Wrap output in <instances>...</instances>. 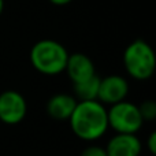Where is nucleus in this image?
<instances>
[{
    "mask_svg": "<svg viewBox=\"0 0 156 156\" xmlns=\"http://www.w3.org/2000/svg\"><path fill=\"white\" fill-rule=\"evenodd\" d=\"M3 8H4V0H0V15L3 12Z\"/></svg>",
    "mask_w": 156,
    "mask_h": 156,
    "instance_id": "2eb2a0df",
    "label": "nucleus"
},
{
    "mask_svg": "<svg viewBox=\"0 0 156 156\" xmlns=\"http://www.w3.org/2000/svg\"><path fill=\"white\" fill-rule=\"evenodd\" d=\"M65 71L67 73L73 83L82 82L88 78L96 76V69H94L92 59L88 55L80 54V52L69 55Z\"/></svg>",
    "mask_w": 156,
    "mask_h": 156,
    "instance_id": "6e6552de",
    "label": "nucleus"
},
{
    "mask_svg": "<svg viewBox=\"0 0 156 156\" xmlns=\"http://www.w3.org/2000/svg\"><path fill=\"white\" fill-rule=\"evenodd\" d=\"M27 114L26 99L16 90L0 93V121L5 125H18Z\"/></svg>",
    "mask_w": 156,
    "mask_h": 156,
    "instance_id": "39448f33",
    "label": "nucleus"
},
{
    "mask_svg": "<svg viewBox=\"0 0 156 156\" xmlns=\"http://www.w3.org/2000/svg\"><path fill=\"white\" fill-rule=\"evenodd\" d=\"M143 144L136 134L115 133L105 145L107 156H140Z\"/></svg>",
    "mask_w": 156,
    "mask_h": 156,
    "instance_id": "0eeeda50",
    "label": "nucleus"
},
{
    "mask_svg": "<svg viewBox=\"0 0 156 156\" xmlns=\"http://www.w3.org/2000/svg\"><path fill=\"white\" fill-rule=\"evenodd\" d=\"M30 63L44 76H58L63 73L69 59V52L55 40H40L30 49Z\"/></svg>",
    "mask_w": 156,
    "mask_h": 156,
    "instance_id": "f03ea898",
    "label": "nucleus"
},
{
    "mask_svg": "<svg viewBox=\"0 0 156 156\" xmlns=\"http://www.w3.org/2000/svg\"><path fill=\"white\" fill-rule=\"evenodd\" d=\"M123 66L127 74L134 80H149L156 69V58L152 47L144 40L132 41L123 52Z\"/></svg>",
    "mask_w": 156,
    "mask_h": 156,
    "instance_id": "7ed1b4c3",
    "label": "nucleus"
},
{
    "mask_svg": "<svg viewBox=\"0 0 156 156\" xmlns=\"http://www.w3.org/2000/svg\"><path fill=\"white\" fill-rule=\"evenodd\" d=\"M138 110H140L141 118L143 121H154L156 118V103L154 100H144L140 105H138Z\"/></svg>",
    "mask_w": 156,
    "mask_h": 156,
    "instance_id": "9b49d317",
    "label": "nucleus"
},
{
    "mask_svg": "<svg viewBox=\"0 0 156 156\" xmlns=\"http://www.w3.org/2000/svg\"><path fill=\"white\" fill-rule=\"evenodd\" d=\"M78 100L73 94L58 93L47 101V112L56 121H67L73 114Z\"/></svg>",
    "mask_w": 156,
    "mask_h": 156,
    "instance_id": "1a4fd4ad",
    "label": "nucleus"
},
{
    "mask_svg": "<svg viewBox=\"0 0 156 156\" xmlns=\"http://www.w3.org/2000/svg\"><path fill=\"white\" fill-rule=\"evenodd\" d=\"M99 85L100 78L97 76H93L82 82L73 83L74 88V97L78 101L83 100H97V93H99Z\"/></svg>",
    "mask_w": 156,
    "mask_h": 156,
    "instance_id": "9d476101",
    "label": "nucleus"
},
{
    "mask_svg": "<svg viewBox=\"0 0 156 156\" xmlns=\"http://www.w3.org/2000/svg\"><path fill=\"white\" fill-rule=\"evenodd\" d=\"M49 2L55 5H66V4H69V3H71L73 0H49Z\"/></svg>",
    "mask_w": 156,
    "mask_h": 156,
    "instance_id": "4468645a",
    "label": "nucleus"
},
{
    "mask_svg": "<svg viewBox=\"0 0 156 156\" xmlns=\"http://www.w3.org/2000/svg\"><path fill=\"white\" fill-rule=\"evenodd\" d=\"M80 156H107L105 148L100 145H89L81 152Z\"/></svg>",
    "mask_w": 156,
    "mask_h": 156,
    "instance_id": "f8f14e48",
    "label": "nucleus"
},
{
    "mask_svg": "<svg viewBox=\"0 0 156 156\" xmlns=\"http://www.w3.org/2000/svg\"><path fill=\"white\" fill-rule=\"evenodd\" d=\"M67 121L73 133L83 141H96L108 130L107 108L99 100L78 101Z\"/></svg>",
    "mask_w": 156,
    "mask_h": 156,
    "instance_id": "f257e3e1",
    "label": "nucleus"
},
{
    "mask_svg": "<svg viewBox=\"0 0 156 156\" xmlns=\"http://www.w3.org/2000/svg\"><path fill=\"white\" fill-rule=\"evenodd\" d=\"M147 147L152 155H156V132H152L147 140Z\"/></svg>",
    "mask_w": 156,
    "mask_h": 156,
    "instance_id": "ddd939ff",
    "label": "nucleus"
},
{
    "mask_svg": "<svg viewBox=\"0 0 156 156\" xmlns=\"http://www.w3.org/2000/svg\"><path fill=\"white\" fill-rule=\"evenodd\" d=\"M107 118L108 127L115 130V133L136 134L144 123L138 105L127 100H122L110 105V108L107 110Z\"/></svg>",
    "mask_w": 156,
    "mask_h": 156,
    "instance_id": "20e7f679",
    "label": "nucleus"
},
{
    "mask_svg": "<svg viewBox=\"0 0 156 156\" xmlns=\"http://www.w3.org/2000/svg\"><path fill=\"white\" fill-rule=\"evenodd\" d=\"M129 94V82L126 78L112 74L104 78H100L97 100L104 105H112L122 100H126Z\"/></svg>",
    "mask_w": 156,
    "mask_h": 156,
    "instance_id": "423d86ee",
    "label": "nucleus"
}]
</instances>
